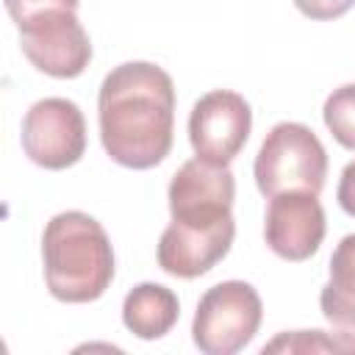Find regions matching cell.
I'll use <instances>...</instances> for the list:
<instances>
[{"instance_id":"1","label":"cell","mask_w":355,"mask_h":355,"mask_svg":"<svg viewBox=\"0 0 355 355\" xmlns=\"http://www.w3.org/2000/svg\"><path fill=\"white\" fill-rule=\"evenodd\" d=\"M100 141L111 161L128 169L158 166L175 141V83L150 61L114 67L97 92Z\"/></svg>"},{"instance_id":"2","label":"cell","mask_w":355,"mask_h":355,"mask_svg":"<svg viewBox=\"0 0 355 355\" xmlns=\"http://www.w3.org/2000/svg\"><path fill=\"white\" fill-rule=\"evenodd\" d=\"M42 261L47 291L61 302H94L114 280L111 239L83 211H61L44 225Z\"/></svg>"},{"instance_id":"3","label":"cell","mask_w":355,"mask_h":355,"mask_svg":"<svg viewBox=\"0 0 355 355\" xmlns=\"http://www.w3.org/2000/svg\"><path fill=\"white\" fill-rule=\"evenodd\" d=\"M252 172L263 197L283 191L319 194L327 178V150L308 125L277 122L261 141Z\"/></svg>"},{"instance_id":"4","label":"cell","mask_w":355,"mask_h":355,"mask_svg":"<svg viewBox=\"0 0 355 355\" xmlns=\"http://www.w3.org/2000/svg\"><path fill=\"white\" fill-rule=\"evenodd\" d=\"M263 302L255 286L244 280H222L211 286L194 311L191 338L205 355H236L258 333Z\"/></svg>"},{"instance_id":"5","label":"cell","mask_w":355,"mask_h":355,"mask_svg":"<svg viewBox=\"0 0 355 355\" xmlns=\"http://www.w3.org/2000/svg\"><path fill=\"white\" fill-rule=\"evenodd\" d=\"M22 153L42 169H67L75 166L86 153V119L78 103L67 97L36 100L19 130Z\"/></svg>"},{"instance_id":"6","label":"cell","mask_w":355,"mask_h":355,"mask_svg":"<svg viewBox=\"0 0 355 355\" xmlns=\"http://www.w3.org/2000/svg\"><path fill=\"white\" fill-rule=\"evenodd\" d=\"M25 58L50 78H78L92 61V42L78 11L53 8L17 25Z\"/></svg>"},{"instance_id":"7","label":"cell","mask_w":355,"mask_h":355,"mask_svg":"<svg viewBox=\"0 0 355 355\" xmlns=\"http://www.w3.org/2000/svg\"><path fill=\"white\" fill-rule=\"evenodd\" d=\"M252 108L244 94L230 89L205 92L189 114V141L200 161L227 166L247 144Z\"/></svg>"},{"instance_id":"8","label":"cell","mask_w":355,"mask_h":355,"mask_svg":"<svg viewBox=\"0 0 355 355\" xmlns=\"http://www.w3.org/2000/svg\"><path fill=\"white\" fill-rule=\"evenodd\" d=\"M236 219L219 222H180L172 219L158 239V266L183 280H194L211 272L233 247Z\"/></svg>"},{"instance_id":"9","label":"cell","mask_w":355,"mask_h":355,"mask_svg":"<svg viewBox=\"0 0 355 355\" xmlns=\"http://www.w3.org/2000/svg\"><path fill=\"white\" fill-rule=\"evenodd\" d=\"M327 216L319 202V194L308 191H283L269 197L263 216L266 247L283 261H308L324 241Z\"/></svg>"},{"instance_id":"10","label":"cell","mask_w":355,"mask_h":355,"mask_svg":"<svg viewBox=\"0 0 355 355\" xmlns=\"http://www.w3.org/2000/svg\"><path fill=\"white\" fill-rule=\"evenodd\" d=\"M169 214L180 222H219L233 216L236 178L227 166H216L200 158L180 164L169 180Z\"/></svg>"},{"instance_id":"11","label":"cell","mask_w":355,"mask_h":355,"mask_svg":"<svg viewBox=\"0 0 355 355\" xmlns=\"http://www.w3.org/2000/svg\"><path fill=\"white\" fill-rule=\"evenodd\" d=\"M178 316V294L161 283H139L122 300V322L141 341L164 338L175 327Z\"/></svg>"},{"instance_id":"12","label":"cell","mask_w":355,"mask_h":355,"mask_svg":"<svg viewBox=\"0 0 355 355\" xmlns=\"http://www.w3.org/2000/svg\"><path fill=\"white\" fill-rule=\"evenodd\" d=\"M319 308L333 330L355 338V233L344 236L330 255V280L319 291Z\"/></svg>"},{"instance_id":"13","label":"cell","mask_w":355,"mask_h":355,"mask_svg":"<svg viewBox=\"0 0 355 355\" xmlns=\"http://www.w3.org/2000/svg\"><path fill=\"white\" fill-rule=\"evenodd\" d=\"M338 349H355V338L344 336L338 330L324 333V330H294V333H280L269 344H263L266 352H338Z\"/></svg>"},{"instance_id":"14","label":"cell","mask_w":355,"mask_h":355,"mask_svg":"<svg viewBox=\"0 0 355 355\" xmlns=\"http://www.w3.org/2000/svg\"><path fill=\"white\" fill-rule=\"evenodd\" d=\"M322 119L344 150H355V83H344L327 94Z\"/></svg>"},{"instance_id":"15","label":"cell","mask_w":355,"mask_h":355,"mask_svg":"<svg viewBox=\"0 0 355 355\" xmlns=\"http://www.w3.org/2000/svg\"><path fill=\"white\" fill-rule=\"evenodd\" d=\"M8 17L14 19V25H22L25 19L53 11V8H67V11H78V0H3Z\"/></svg>"},{"instance_id":"16","label":"cell","mask_w":355,"mask_h":355,"mask_svg":"<svg viewBox=\"0 0 355 355\" xmlns=\"http://www.w3.org/2000/svg\"><path fill=\"white\" fill-rule=\"evenodd\" d=\"M294 6H297L300 14H305L308 19L324 22V19H338V17H344V14L355 6V0H294Z\"/></svg>"},{"instance_id":"17","label":"cell","mask_w":355,"mask_h":355,"mask_svg":"<svg viewBox=\"0 0 355 355\" xmlns=\"http://www.w3.org/2000/svg\"><path fill=\"white\" fill-rule=\"evenodd\" d=\"M336 197H338V205L344 208V214L355 216V161H349V164L341 169Z\"/></svg>"}]
</instances>
